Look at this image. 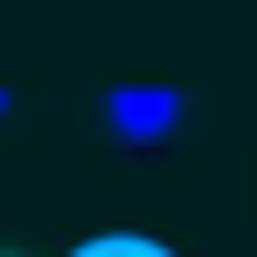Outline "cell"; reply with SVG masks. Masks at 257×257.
<instances>
[{
	"instance_id": "1",
	"label": "cell",
	"mask_w": 257,
	"mask_h": 257,
	"mask_svg": "<svg viewBox=\"0 0 257 257\" xmlns=\"http://www.w3.org/2000/svg\"><path fill=\"white\" fill-rule=\"evenodd\" d=\"M69 257H172V248L146 240V231H94V240H77Z\"/></svg>"
}]
</instances>
